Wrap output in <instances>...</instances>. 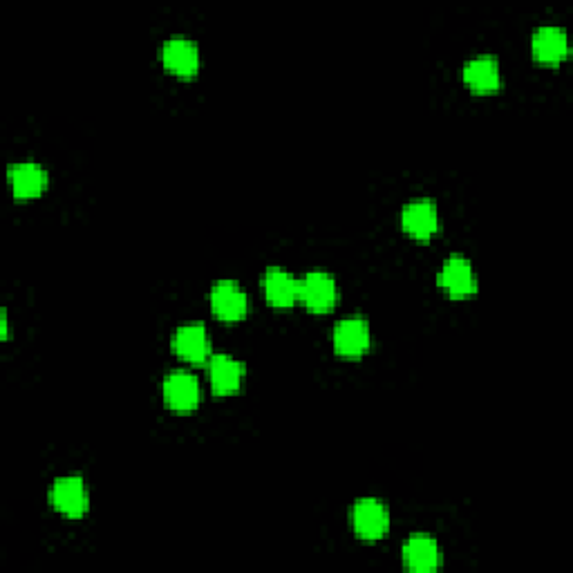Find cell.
Here are the masks:
<instances>
[{
    "label": "cell",
    "mask_w": 573,
    "mask_h": 573,
    "mask_svg": "<svg viewBox=\"0 0 573 573\" xmlns=\"http://www.w3.org/2000/svg\"><path fill=\"white\" fill-rule=\"evenodd\" d=\"M338 289L332 274L323 269L309 271V274L300 280V303H303L309 312L323 314L330 312L336 305Z\"/></svg>",
    "instance_id": "1"
},
{
    "label": "cell",
    "mask_w": 573,
    "mask_h": 573,
    "mask_svg": "<svg viewBox=\"0 0 573 573\" xmlns=\"http://www.w3.org/2000/svg\"><path fill=\"white\" fill-rule=\"evenodd\" d=\"M352 526L363 540H381L390 529L388 506L372 497H365L352 506Z\"/></svg>",
    "instance_id": "2"
},
{
    "label": "cell",
    "mask_w": 573,
    "mask_h": 573,
    "mask_svg": "<svg viewBox=\"0 0 573 573\" xmlns=\"http://www.w3.org/2000/svg\"><path fill=\"white\" fill-rule=\"evenodd\" d=\"M50 502L56 511H61L72 520H77L90 506L86 484H83V479L77 475L59 477L50 491Z\"/></svg>",
    "instance_id": "3"
},
{
    "label": "cell",
    "mask_w": 573,
    "mask_h": 573,
    "mask_svg": "<svg viewBox=\"0 0 573 573\" xmlns=\"http://www.w3.org/2000/svg\"><path fill=\"white\" fill-rule=\"evenodd\" d=\"M162 397L166 406L175 412H191L200 403V383L186 370H175L162 383Z\"/></svg>",
    "instance_id": "4"
},
{
    "label": "cell",
    "mask_w": 573,
    "mask_h": 573,
    "mask_svg": "<svg viewBox=\"0 0 573 573\" xmlns=\"http://www.w3.org/2000/svg\"><path fill=\"white\" fill-rule=\"evenodd\" d=\"M211 307L220 321L236 323L249 312V300L236 280H218L211 289Z\"/></svg>",
    "instance_id": "5"
},
{
    "label": "cell",
    "mask_w": 573,
    "mask_h": 573,
    "mask_svg": "<svg viewBox=\"0 0 573 573\" xmlns=\"http://www.w3.org/2000/svg\"><path fill=\"white\" fill-rule=\"evenodd\" d=\"M171 347L180 359L189 363H209L211 359L209 332H206V327L202 323L182 325L180 330L173 334Z\"/></svg>",
    "instance_id": "6"
},
{
    "label": "cell",
    "mask_w": 573,
    "mask_h": 573,
    "mask_svg": "<svg viewBox=\"0 0 573 573\" xmlns=\"http://www.w3.org/2000/svg\"><path fill=\"white\" fill-rule=\"evenodd\" d=\"M334 352L338 356H361L368 352L370 347V325L365 318L359 316H352V318H345V321L336 323L334 327Z\"/></svg>",
    "instance_id": "7"
},
{
    "label": "cell",
    "mask_w": 573,
    "mask_h": 573,
    "mask_svg": "<svg viewBox=\"0 0 573 573\" xmlns=\"http://www.w3.org/2000/svg\"><path fill=\"white\" fill-rule=\"evenodd\" d=\"M439 287L453 298H466L477 291V278L471 262L462 256H453L444 262L437 274Z\"/></svg>",
    "instance_id": "8"
},
{
    "label": "cell",
    "mask_w": 573,
    "mask_h": 573,
    "mask_svg": "<svg viewBox=\"0 0 573 573\" xmlns=\"http://www.w3.org/2000/svg\"><path fill=\"white\" fill-rule=\"evenodd\" d=\"M7 180L18 200H32L48 189V171L36 162H18L7 166Z\"/></svg>",
    "instance_id": "9"
},
{
    "label": "cell",
    "mask_w": 573,
    "mask_h": 573,
    "mask_svg": "<svg viewBox=\"0 0 573 573\" xmlns=\"http://www.w3.org/2000/svg\"><path fill=\"white\" fill-rule=\"evenodd\" d=\"M401 224L412 238L426 240L430 236H435L439 229L437 204L430 200H415L406 204L401 211Z\"/></svg>",
    "instance_id": "10"
},
{
    "label": "cell",
    "mask_w": 573,
    "mask_h": 573,
    "mask_svg": "<svg viewBox=\"0 0 573 573\" xmlns=\"http://www.w3.org/2000/svg\"><path fill=\"white\" fill-rule=\"evenodd\" d=\"M162 61L177 77H191L200 68V50L184 36H173L162 45Z\"/></svg>",
    "instance_id": "11"
},
{
    "label": "cell",
    "mask_w": 573,
    "mask_h": 573,
    "mask_svg": "<svg viewBox=\"0 0 573 573\" xmlns=\"http://www.w3.org/2000/svg\"><path fill=\"white\" fill-rule=\"evenodd\" d=\"M403 565L410 571L430 573L439 569L441 565V551L435 538L430 535H412V538L403 544Z\"/></svg>",
    "instance_id": "12"
},
{
    "label": "cell",
    "mask_w": 573,
    "mask_h": 573,
    "mask_svg": "<svg viewBox=\"0 0 573 573\" xmlns=\"http://www.w3.org/2000/svg\"><path fill=\"white\" fill-rule=\"evenodd\" d=\"M262 289L271 305L276 307H291L300 300V280L289 274L287 269L271 267L262 276Z\"/></svg>",
    "instance_id": "13"
},
{
    "label": "cell",
    "mask_w": 573,
    "mask_h": 573,
    "mask_svg": "<svg viewBox=\"0 0 573 573\" xmlns=\"http://www.w3.org/2000/svg\"><path fill=\"white\" fill-rule=\"evenodd\" d=\"M209 381L218 394H233L244 381V363L229 354H213L209 359Z\"/></svg>",
    "instance_id": "14"
},
{
    "label": "cell",
    "mask_w": 573,
    "mask_h": 573,
    "mask_svg": "<svg viewBox=\"0 0 573 573\" xmlns=\"http://www.w3.org/2000/svg\"><path fill=\"white\" fill-rule=\"evenodd\" d=\"M533 56L542 63H558L567 56L569 41L565 30H560L556 25H544L538 27L531 41Z\"/></svg>",
    "instance_id": "15"
},
{
    "label": "cell",
    "mask_w": 573,
    "mask_h": 573,
    "mask_svg": "<svg viewBox=\"0 0 573 573\" xmlns=\"http://www.w3.org/2000/svg\"><path fill=\"white\" fill-rule=\"evenodd\" d=\"M464 81L475 92H495L502 83L500 65H497L493 56H475V59L466 63Z\"/></svg>",
    "instance_id": "16"
},
{
    "label": "cell",
    "mask_w": 573,
    "mask_h": 573,
    "mask_svg": "<svg viewBox=\"0 0 573 573\" xmlns=\"http://www.w3.org/2000/svg\"><path fill=\"white\" fill-rule=\"evenodd\" d=\"M0 336H3V338L9 336V321H7L5 309H3V314H0Z\"/></svg>",
    "instance_id": "17"
}]
</instances>
